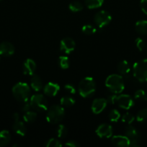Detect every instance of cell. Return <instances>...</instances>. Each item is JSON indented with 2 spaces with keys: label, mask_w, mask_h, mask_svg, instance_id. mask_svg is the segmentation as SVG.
I'll list each match as a JSON object with an SVG mask.
<instances>
[{
  "label": "cell",
  "mask_w": 147,
  "mask_h": 147,
  "mask_svg": "<svg viewBox=\"0 0 147 147\" xmlns=\"http://www.w3.org/2000/svg\"><path fill=\"white\" fill-rule=\"evenodd\" d=\"M105 86L112 93H120L125 88L124 80L122 76L118 74H112L105 80Z\"/></svg>",
  "instance_id": "1"
},
{
  "label": "cell",
  "mask_w": 147,
  "mask_h": 147,
  "mask_svg": "<svg viewBox=\"0 0 147 147\" xmlns=\"http://www.w3.org/2000/svg\"><path fill=\"white\" fill-rule=\"evenodd\" d=\"M96 90L95 81L92 78L86 77L82 79L79 84L78 90L83 98H89L94 95Z\"/></svg>",
  "instance_id": "2"
},
{
  "label": "cell",
  "mask_w": 147,
  "mask_h": 147,
  "mask_svg": "<svg viewBox=\"0 0 147 147\" xmlns=\"http://www.w3.org/2000/svg\"><path fill=\"white\" fill-rule=\"evenodd\" d=\"M30 88L26 83L20 82L17 84L14 85L12 88V94L14 97L17 99L18 101L25 102L27 101L30 98Z\"/></svg>",
  "instance_id": "3"
},
{
  "label": "cell",
  "mask_w": 147,
  "mask_h": 147,
  "mask_svg": "<svg viewBox=\"0 0 147 147\" xmlns=\"http://www.w3.org/2000/svg\"><path fill=\"white\" fill-rule=\"evenodd\" d=\"M65 116V110L61 105H53L47 109L46 120L48 123L55 124L63 120Z\"/></svg>",
  "instance_id": "4"
},
{
  "label": "cell",
  "mask_w": 147,
  "mask_h": 147,
  "mask_svg": "<svg viewBox=\"0 0 147 147\" xmlns=\"http://www.w3.org/2000/svg\"><path fill=\"white\" fill-rule=\"evenodd\" d=\"M133 74L139 82H147V59L139 60L133 65Z\"/></svg>",
  "instance_id": "5"
},
{
  "label": "cell",
  "mask_w": 147,
  "mask_h": 147,
  "mask_svg": "<svg viewBox=\"0 0 147 147\" xmlns=\"http://www.w3.org/2000/svg\"><path fill=\"white\" fill-rule=\"evenodd\" d=\"M30 104L32 109L37 111H45L48 109V101L42 94H35L30 98Z\"/></svg>",
  "instance_id": "6"
},
{
  "label": "cell",
  "mask_w": 147,
  "mask_h": 147,
  "mask_svg": "<svg viewBox=\"0 0 147 147\" xmlns=\"http://www.w3.org/2000/svg\"><path fill=\"white\" fill-rule=\"evenodd\" d=\"M125 135L129 139L130 146H140V134L133 126L128 125L125 129Z\"/></svg>",
  "instance_id": "7"
},
{
  "label": "cell",
  "mask_w": 147,
  "mask_h": 147,
  "mask_svg": "<svg viewBox=\"0 0 147 147\" xmlns=\"http://www.w3.org/2000/svg\"><path fill=\"white\" fill-rule=\"evenodd\" d=\"M94 20H95V24L99 28H102L110 23L111 20H112V16L108 11L101 10L95 14Z\"/></svg>",
  "instance_id": "8"
},
{
  "label": "cell",
  "mask_w": 147,
  "mask_h": 147,
  "mask_svg": "<svg viewBox=\"0 0 147 147\" xmlns=\"http://www.w3.org/2000/svg\"><path fill=\"white\" fill-rule=\"evenodd\" d=\"M13 120H14V124H13V130L20 136H24L27 134V128L22 121H20V116L17 113H14L13 114Z\"/></svg>",
  "instance_id": "9"
},
{
  "label": "cell",
  "mask_w": 147,
  "mask_h": 147,
  "mask_svg": "<svg viewBox=\"0 0 147 147\" xmlns=\"http://www.w3.org/2000/svg\"><path fill=\"white\" fill-rule=\"evenodd\" d=\"M116 103L121 109L128 110L133 106L134 100L129 95L122 94L118 96Z\"/></svg>",
  "instance_id": "10"
},
{
  "label": "cell",
  "mask_w": 147,
  "mask_h": 147,
  "mask_svg": "<svg viewBox=\"0 0 147 147\" xmlns=\"http://www.w3.org/2000/svg\"><path fill=\"white\" fill-rule=\"evenodd\" d=\"M76 43L73 39L65 37L60 42V50L65 54H70L75 50Z\"/></svg>",
  "instance_id": "11"
},
{
  "label": "cell",
  "mask_w": 147,
  "mask_h": 147,
  "mask_svg": "<svg viewBox=\"0 0 147 147\" xmlns=\"http://www.w3.org/2000/svg\"><path fill=\"white\" fill-rule=\"evenodd\" d=\"M112 133L113 131L112 126L108 123L100 124L96 129L97 135L102 139H108L112 137Z\"/></svg>",
  "instance_id": "12"
},
{
  "label": "cell",
  "mask_w": 147,
  "mask_h": 147,
  "mask_svg": "<svg viewBox=\"0 0 147 147\" xmlns=\"http://www.w3.org/2000/svg\"><path fill=\"white\" fill-rule=\"evenodd\" d=\"M107 104H108V101L107 99L102 98H99L92 102V111L95 114H99L102 113L105 109L106 108Z\"/></svg>",
  "instance_id": "13"
},
{
  "label": "cell",
  "mask_w": 147,
  "mask_h": 147,
  "mask_svg": "<svg viewBox=\"0 0 147 147\" xmlns=\"http://www.w3.org/2000/svg\"><path fill=\"white\" fill-rule=\"evenodd\" d=\"M36 70V63L33 59L28 58L24 62L22 71L25 76H33Z\"/></svg>",
  "instance_id": "14"
},
{
  "label": "cell",
  "mask_w": 147,
  "mask_h": 147,
  "mask_svg": "<svg viewBox=\"0 0 147 147\" xmlns=\"http://www.w3.org/2000/svg\"><path fill=\"white\" fill-rule=\"evenodd\" d=\"M14 53V47L9 42H3L0 44V55L10 57Z\"/></svg>",
  "instance_id": "15"
},
{
  "label": "cell",
  "mask_w": 147,
  "mask_h": 147,
  "mask_svg": "<svg viewBox=\"0 0 147 147\" xmlns=\"http://www.w3.org/2000/svg\"><path fill=\"white\" fill-rule=\"evenodd\" d=\"M60 90V86L58 83L50 82L48 83L43 88V92L48 96H55Z\"/></svg>",
  "instance_id": "16"
},
{
  "label": "cell",
  "mask_w": 147,
  "mask_h": 147,
  "mask_svg": "<svg viewBox=\"0 0 147 147\" xmlns=\"http://www.w3.org/2000/svg\"><path fill=\"white\" fill-rule=\"evenodd\" d=\"M112 143L117 146H130V140L125 135V136L117 135V136H112Z\"/></svg>",
  "instance_id": "17"
},
{
  "label": "cell",
  "mask_w": 147,
  "mask_h": 147,
  "mask_svg": "<svg viewBox=\"0 0 147 147\" xmlns=\"http://www.w3.org/2000/svg\"><path fill=\"white\" fill-rule=\"evenodd\" d=\"M30 86H31L32 89H33L36 92H38L42 90V88H43V83L40 76L35 74H33L32 76L31 80H30Z\"/></svg>",
  "instance_id": "18"
},
{
  "label": "cell",
  "mask_w": 147,
  "mask_h": 147,
  "mask_svg": "<svg viewBox=\"0 0 147 147\" xmlns=\"http://www.w3.org/2000/svg\"><path fill=\"white\" fill-rule=\"evenodd\" d=\"M118 71L122 76H127L131 71V65L127 60H122L118 64Z\"/></svg>",
  "instance_id": "19"
},
{
  "label": "cell",
  "mask_w": 147,
  "mask_h": 147,
  "mask_svg": "<svg viewBox=\"0 0 147 147\" xmlns=\"http://www.w3.org/2000/svg\"><path fill=\"white\" fill-rule=\"evenodd\" d=\"M11 140L10 134L8 131L3 130L0 131V146H5Z\"/></svg>",
  "instance_id": "20"
},
{
  "label": "cell",
  "mask_w": 147,
  "mask_h": 147,
  "mask_svg": "<svg viewBox=\"0 0 147 147\" xmlns=\"http://www.w3.org/2000/svg\"><path fill=\"white\" fill-rule=\"evenodd\" d=\"M135 30L137 32L141 34H147V21L146 20H140L135 23Z\"/></svg>",
  "instance_id": "21"
},
{
  "label": "cell",
  "mask_w": 147,
  "mask_h": 147,
  "mask_svg": "<svg viewBox=\"0 0 147 147\" xmlns=\"http://www.w3.org/2000/svg\"><path fill=\"white\" fill-rule=\"evenodd\" d=\"M104 0H85V4L89 9L99 8L103 4Z\"/></svg>",
  "instance_id": "22"
},
{
  "label": "cell",
  "mask_w": 147,
  "mask_h": 147,
  "mask_svg": "<svg viewBox=\"0 0 147 147\" xmlns=\"http://www.w3.org/2000/svg\"><path fill=\"white\" fill-rule=\"evenodd\" d=\"M37 116V113L30 110L28 111L24 112V115H23V120L26 123H32V122H34L36 120Z\"/></svg>",
  "instance_id": "23"
},
{
  "label": "cell",
  "mask_w": 147,
  "mask_h": 147,
  "mask_svg": "<svg viewBox=\"0 0 147 147\" xmlns=\"http://www.w3.org/2000/svg\"><path fill=\"white\" fill-rule=\"evenodd\" d=\"M60 103L62 106H64V107H71V106L74 105L75 100L73 98L70 97V96H64V97L61 98Z\"/></svg>",
  "instance_id": "24"
},
{
  "label": "cell",
  "mask_w": 147,
  "mask_h": 147,
  "mask_svg": "<svg viewBox=\"0 0 147 147\" xmlns=\"http://www.w3.org/2000/svg\"><path fill=\"white\" fill-rule=\"evenodd\" d=\"M69 8L70 11H73V12H79L83 9V5L79 1H74L69 4Z\"/></svg>",
  "instance_id": "25"
},
{
  "label": "cell",
  "mask_w": 147,
  "mask_h": 147,
  "mask_svg": "<svg viewBox=\"0 0 147 147\" xmlns=\"http://www.w3.org/2000/svg\"><path fill=\"white\" fill-rule=\"evenodd\" d=\"M59 65L60 67L63 70H66L69 67L70 62H69V57L66 56H61L59 58Z\"/></svg>",
  "instance_id": "26"
},
{
  "label": "cell",
  "mask_w": 147,
  "mask_h": 147,
  "mask_svg": "<svg viewBox=\"0 0 147 147\" xmlns=\"http://www.w3.org/2000/svg\"><path fill=\"white\" fill-rule=\"evenodd\" d=\"M56 134H57L58 137L60 139H63L66 137L68 134L67 128L63 124L59 125L57 127V130H56Z\"/></svg>",
  "instance_id": "27"
},
{
  "label": "cell",
  "mask_w": 147,
  "mask_h": 147,
  "mask_svg": "<svg viewBox=\"0 0 147 147\" xmlns=\"http://www.w3.org/2000/svg\"><path fill=\"white\" fill-rule=\"evenodd\" d=\"M134 98L139 101H146L147 100V94L144 90L140 89L135 91L134 94Z\"/></svg>",
  "instance_id": "28"
},
{
  "label": "cell",
  "mask_w": 147,
  "mask_h": 147,
  "mask_svg": "<svg viewBox=\"0 0 147 147\" xmlns=\"http://www.w3.org/2000/svg\"><path fill=\"white\" fill-rule=\"evenodd\" d=\"M82 31L84 34H87V35H91V34H95L97 32V29L91 24H85L82 27Z\"/></svg>",
  "instance_id": "29"
},
{
  "label": "cell",
  "mask_w": 147,
  "mask_h": 147,
  "mask_svg": "<svg viewBox=\"0 0 147 147\" xmlns=\"http://www.w3.org/2000/svg\"><path fill=\"white\" fill-rule=\"evenodd\" d=\"M136 120L138 122H145L147 121V109H141L138 111L136 116Z\"/></svg>",
  "instance_id": "30"
},
{
  "label": "cell",
  "mask_w": 147,
  "mask_h": 147,
  "mask_svg": "<svg viewBox=\"0 0 147 147\" xmlns=\"http://www.w3.org/2000/svg\"><path fill=\"white\" fill-rule=\"evenodd\" d=\"M108 117H109L110 121L111 122H117L120 119V113L116 109H112L110 112Z\"/></svg>",
  "instance_id": "31"
},
{
  "label": "cell",
  "mask_w": 147,
  "mask_h": 147,
  "mask_svg": "<svg viewBox=\"0 0 147 147\" xmlns=\"http://www.w3.org/2000/svg\"><path fill=\"white\" fill-rule=\"evenodd\" d=\"M134 119H135L134 116L130 113H125V114H123V116H122V118H121L122 121L128 125L131 124V123L133 122Z\"/></svg>",
  "instance_id": "32"
},
{
  "label": "cell",
  "mask_w": 147,
  "mask_h": 147,
  "mask_svg": "<svg viewBox=\"0 0 147 147\" xmlns=\"http://www.w3.org/2000/svg\"><path fill=\"white\" fill-rule=\"evenodd\" d=\"M46 147H60L62 146L61 142L56 139H50L47 141L46 144Z\"/></svg>",
  "instance_id": "33"
},
{
  "label": "cell",
  "mask_w": 147,
  "mask_h": 147,
  "mask_svg": "<svg viewBox=\"0 0 147 147\" xmlns=\"http://www.w3.org/2000/svg\"><path fill=\"white\" fill-rule=\"evenodd\" d=\"M135 45H136V47L138 49L139 51H142L144 50V47H145V42L143 39L140 38V37H138L136 40H135Z\"/></svg>",
  "instance_id": "34"
},
{
  "label": "cell",
  "mask_w": 147,
  "mask_h": 147,
  "mask_svg": "<svg viewBox=\"0 0 147 147\" xmlns=\"http://www.w3.org/2000/svg\"><path fill=\"white\" fill-rule=\"evenodd\" d=\"M64 89L66 90V91H67L68 93H71V94H75V93H76V88H75L74 86L71 84L65 85Z\"/></svg>",
  "instance_id": "35"
},
{
  "label": "cell",
  "mask_w": 147,
  "mask_h": 147,
  "mask_svg": "<svg viewBox=\"0 0 147 147\" xmlns=\"http://www.w3.org/2000/svg\"><path fill=\"white\" fill-rule=\"evenodd\" d=\"M117 98H118V96H116L115 93H113L108 96L107 101H108V103H110V104H115L117 103Z\"/></svg>",
  "instance_id": "36"
},
{
  "label": "cell",
  "mask_w": 147,
  "mask_h": 147,
  "mask_svg": "<svg viewBox=\"0 0 147 147\" xmlns=\"http://www.w3.org/2000/svg\"><path fill=\"white\" fill-rule=\"evenodd\" d=\"M140 6H141V9L143 12L147 14V0H141Z\"/></svg>",
  "instance_id": "37"
},
{
  "label": "cell",
  "mask_w": 147,
  "mask_h": 147,
  "mask_svg": "<svg viewBox=\"0 0 147 147\" xmlns=\"http://www.w3.org/2000/svg\"><path fill=\"white\" fill-rule=\"evenodd\" d=\"M31 109L32 108L30 104V102H27V101L23 102V106L22 107V111L24 112L28 111H30Z\"/></svg>",
  "instance_id": "38"
},
{
  "label": "cell",
  "mask_w": 147,
  "mask_h": 147,
  "mask_svg": "<svg viewBox=\"0 0 147 147\" xmlns=\"http://www.w3.org/2000/svg\"><path fill=\"white\" fill-rule=\"evenodd\" d=\"M65 146L69 147H77L80 146V144L76 141H69V142L65 144Z\"/></svg>",
  "instance_id": "39"
},
{
  "label": "cell",
  "mask_w": 147,
  "mask_h": 147,
  "mask_svg": "<svg viewBox=\"0 0 147 147\" xmlns=\"http://www.w3.org/2000/svg\"><path fill=\"white\" fill-rule=\"evenodd\" d=\"M2 1V0H0V1Z\"/></svg>",
  "instance_id": "40"
}]
</instances>
